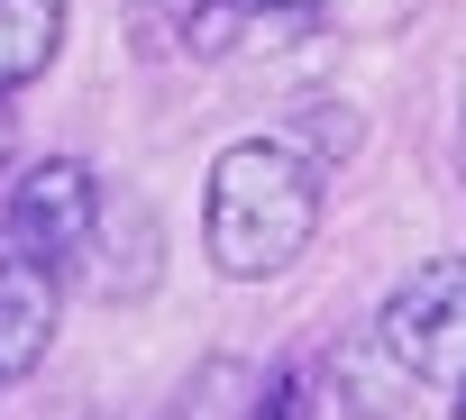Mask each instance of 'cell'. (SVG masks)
Wrapping results in <instances>:
<instances>
[{"label":"cell","instance_id":"52a82bcc","mask_svg":"<svg viewBox=\"0 0 466 420\" xmlns=\"http://www.w3.org/2000/svg\"><path fill=\"white\" fill-rule=\"evenodd\" d=\"M257 393H266V384H257L238 356H210V365L183 384V402H174L165 420H257Z\"/></svg>","mask_w":466,"mask_h":420},{"label":"cell","instance_id":"5b68a950","mask_svg":"<svg viewBox=\"0 0 466 420\" xmlns=\"http://www.w3.org/2000/svg\"><path fill=\"white\" fill-rule=\"evenodd\" d=\"M92 284L110 293V302H147L156 293V275H165V256H156V210L137 201V192H110L101 201V229H92Z\"/></svg>","mask_w":466,"mask_h":420},{"label":"cell","instance_id":"9c48e42d","mask_svg":"<svg viewBox=\"0 0 466 420\" xmlns=\"http://www.w3.org/2000/svg\"><path fill=\"white\" fill-rule=\"evenodd\" d=\"M320 10H329V0H248V19L266 37H302V28H320Z\"/></svg>","mask_w":466,"mask_h":420},{"label":"cell","instance_id":"7a4b0ae2","mask_svg":"<svg viewBox=\"0 0 466 420\" xmlns=\"http://www.w3.org/2000/svg\"><path fill=\"white\" fill-rule=\"evenodd\" d=\"M375 329H384V356H393L420 393H439V402L466 420V256L411 265V275L384 293Z\"/></svg>","mask_w":466,"mask_h":420},{"label":"cell","instance_id":"6da1fadb","mask_svg":"<svg viewBox=\"0 0 466 420\" xmlns=\"http://www.w3.org/2000/svg\"><path fill=\"white\" fill-rule=\"evenodd\" d=\"M320 155H302L293 137H238L210 155L201 183V256L228 284H275L302 265V247L320 238Z\"/></svg>","mask_w":466,"mask_h":420},{"label":"cell","instance_id":"ba28073f","mask_svg":"<svg viewBox=\"0 0 466 420\" xmlns=\"http://www.w3.org/2000/svg\"><path fill=\"white\" fill-rule=\"evenodd\" d=\"M284 137H293L302 155H320V165H348L366 128H357V110H329V101H293V128H284Z\"/></svg>","mask_w":466,"mask_h":420},{"label":"cell","instance_id":"277c9868","mask_svg":"<svg viewBox=\"0 0 466 420\" xmlns=\"http://www.w3.org/2000/svg\"><path fill=\"white\" fill-rule=\"evenodd\" d=\"M56 320H65V265L0 247V384H19V375L46 365Z\"/></svg>","mask_w":466,"mask_h":420},{"label":"cell","instance_id":"30bf717a","mask_svg":"<svg viewBox=\"0 0 466 420\" xmlns=\"http://www.w3.org/2000/svg\"><path fill=\"white\" fill-rule=\"evenodd\" d=\"M19 165V119H10V92H0V174Z\"/></svg>","mask_w":466,"mask_h":420},{"label":"cell","instance_id":"8992f818","mask_svg":"<svg viewBox=\"0 0 466 420\" xmlns=\"http://www.w3.org/2000/svg\"><path fill=\"white\" fill-rule=\"evenodd\" d=\"M65 28H74L65 0H0V92L46 83V65L65 55Z\"/></svg>","mask_w":466,"mask_h":420},{"label":"cell","instance_id":"3957f363","mask_svg":"<svg viewBox=\"0 0 466 420\" xmlns=\"http://www.w3.org/2000/svg\"><path fill=\"white\" fill-rule=\"evenodd\" d=\"M101 174L83 155H37L19 183H10V210H0V247L19 256H46V265H83L92 256V229H101Z\"/></svg>","mask_w":466,"mask_h":420}]
</instances>
